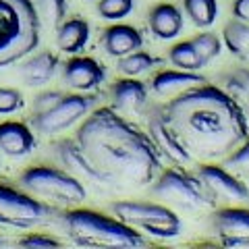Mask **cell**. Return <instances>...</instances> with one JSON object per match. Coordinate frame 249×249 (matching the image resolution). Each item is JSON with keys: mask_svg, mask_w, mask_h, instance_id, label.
<instances>
[{"mask_svg": "<svg viewBox=\"0 0 249 249\" xmlns=\"http://www.w3.org/2000/svg\"><path fill=\"white\" fill-rule=\"evenodd\" d=\"M75 142L106 185L147 187L162 168L160 154L142 129L114 108H98L81 121Z\"/></svg>", "mask_w": 249, "mask_h": 249, "instance_id": "obj_1", "label": "cell"}, {"mask_svg": "<svg viewBox=\"0 0 249 249\" xmlns=\"http://www.w3.org/2000/svg\"><path fill=\"white\" fill-rule=\"evenodd\" d=\"M162 112L193 160H222L249 135L239 102L218 85L201 83L178 93Z\"/></svg>", "mask_w": 249, "mask_h": 249, "instance_id": "obj_2", "label": "cell"}, {"mask_svg": "<svg viewBox=\"0 0 249 249\" xmlns=\"http://www.w3.org/2000/svg\"><path fill=\"white\" fill-rule=\"evenodd\" d=\"M65 231L73 243L93 249H131L143 247L147 241L137 229L124 224L119 218L93 212L85 208L69 210L62 218Z\"/></svg>", "mask_w": 249, "mask_h": 249, "instance_id": "obj_3", "label": "cell"}, {"mask_svg": "<svg viewBox=\"0 0 249 249\" xmlns=\"http://www.w3.org/2000/svg\"><path fill=\"white\" fill-rule=\"evenodd\" d=\"M40 44L34 0H0V69L19 62Z\"/></svg>", "mask_w": 249, "mask_h": 249, "instance_id": "obj_4", "label": "cell"}, {"mask_svg": "<svg viewBox=\"0 0 249 249\" xmlns=\"http://www.w3.org/2000/svg\"><path fill=\"white\" fill-rule=\"evenodd\" d=\"M19 183L27 193L40 197L42 201L65 208L79 206L88 197V191H85L79 178L67 173L65 168H56V166H44V164L31 166L23 170Z\"/></svg>", "mask_w": 249, "mask_h": 249, "instance_id": "obj_5", "label": "cell"}, {"mask_svg": "<svg viewBox=\"0 0 249 249\" xmlns=\"http://www.w3.org/2000/svg\"><path fill=\"white\" fill-rule=\"evenodd\" d=\"M114 216L124 224L145 232L154 239H177L183 231V222L173 208L158 201H137V199H121L110 206Z\"/></svg>", "mask_w": 249, "mask_h": 249, "instance_id": "obj_6", "label": "cell"}, {"mask_svg": "<svg viewBox=\"0 0 249 249\" xmlns=\"http://www.w3.org/2000/svg\"><path fill=\"white\" fill-rule=\"evenodd\" d=\"M152 193L168 208H177L183 212H196V210L212 206L197 175L187 173L183 166L160 170L158 178L152 181Z\"/></svg>", "mask_w": 249, "mask_h": 249, "instance_id": "obj_7", "label": "cell"}, {"mask_svg": "<svg viewBox=\"0 0 249 249\" xmlns=\"http://www.w3.org/2000/svg\"><path fill=\"white\" fill-rule=\"evenodd\" d=\"M52 216L50 206L25 189L0 183V227L29 231Z\"/></svg>", "mask_w": 249, "mask_h": 249, "instance_id": "obj_8", "label": "cell"}, {"mask_svg": "<svg viewBox=\"0 0 249 249\" xmlns=\"http://www.w3.org/2000/svg\"><path fill=\"white\" fill-rule=\"evenodd\" d=\"M93 104H96V96H85L83 91L65 93L58 104H54L44 112L34 114L31 124H34V129L40 135H46V137L60 135L67 129H71L73 124L83 121L91 112Z\"/></svg>", "mask_w": 249, "mask_h": 249, "instance_id": "obj_9", "label": "cell"}, {"mask_svg": "<svg viewBox=\"0 0 249 249\" xmlns=\"http://www.w3.org/2000/svg\"><path fill=\"white\" fill-rule=\"evenodd\" d=\"M197 178L204 185L212 206L216 204H243L249 201V187L235 177L229 168L222 164H212V162H204L196 170Z\"/></svg>", "mask_w": 249, "mask_h": 249, "instance_id": "obj_10", "label": "cell"}, {"mask_svg": "<svg viewBox=\"0 0 249 249\" xmlns=\"http://www.w3.org/2000/svg\"><path fill=\"white\" fill-rule=\"evenodd\" d=\"M147 135H150L152 143L156 145L160 158H164L175 166H187L193 162V156L185 150V145L181 143V139L177 137L173 127L168 124L164 112L160 108H154L147 116Z\"/></svg>", "mask_w": 249, "mask_h": 249, "instance_id": "obj_11", "label": "cell"}, {"mask_svg": "<svg viewBox=\"0 0 249 249\" xmlns=\"http://www.w3.org/2000/svg\"><path fill=\"white\" fill-rule=\"evenodd\" d=\"M212 229L222 245L249 247V210L224 206L212 216Z\"/></svg>", "mask_w": 249, "mask_h": 249, "instance_id": "obj_12", "label": "cell"}, {"mask_svg": "<svg viewBox=\"0 0 249 249\" xmlns=\"http://www.w3.org/2000/svg\"><path fill=\"white\" fill-rule=\"evenodd\" d=\"M62 79L75 91H91L106 79V69L102 62L91 56H73L62 67Z\"/></svg>", "mask_w": 249, "mask_h": 249, "instance_id": "obj_13", "label": "cell"}, {"mask_svg": "<svg viewBox=\"0 0 249 249\" xmlns=\"http://www.w3.org/2000/svg\"><path fill=\"white\" fill-rule=\"evenodd\" d=\"M56 156H58L60 164L65 166L67 173L77 177L81 183L89 181V183L106 185L104 178L100 177V173L96 168H93V164L88 160V156L81 152V147L75 139H62V142H58L56 143Z\"/></svg>", "mask_w": 249, "mask_h": 249, "instance_id": "obj_14", "label": "cell"}, {"mask_svg": "<svg viewBox=\"0 0 249 249\" xmlns=\"http://www.w3.org/2000/svg\"><path fill=\"white\" fill-rule=\"evenodd\" d=\"M36 135L25 123H0V152L9 158H23L36 150Z\"/></svg>", "mask_w": 249, "mask_h": 249, "instance_id": "obj_15", "label": "cell"}, {"mask_svg": "<svg viewBox=\"0 0 249 249\" xmlns=\"http://www.w3.org/2000/svg\"><path fill=\"white\" fill-rule=\"evenodd\" d=\"M102 48L106 50L108 56L123 58L127 54L142 50L143 46V36L139 34V29L133 25H124V23H114V25L106 27L102 34Z\"/></svg>", "mask_w": 249, "mask_h": 249, "instance_id": "obj_16", "label": "cell"}, {"mask_svg": "<svg viewBox=\"0 0 249 249\" xmlns=\"http://www.w3.org/2000/svg\"><path fill=\"white\" fill-rule=\"evenodd\" d=\"M206 83V79L199 73L193 71H181V69H168V71H160L152 77L150 88L156 96L160 98H175L178 93L196 88V85Z\"/></svg>", "mask_w": 249, "mask_h": 249, "instance_id": "obj_17", "label": "cell"}, {"mask_svg": "<svg viewBox=\"0 0 249 249\" xmlns=\"http://www.w3.org/2000/svg\"><path fill=\"white\" fill-rule=\"evenodd\" d=\"M110 100L116 112H139L147 102V88L135 77H124L112 83Z\"/></svg>", "mask_w": 249, "mask_h": 249, "instance_id": "obj_18", "label": "cell"}, {"mask_svg": "<svg viewBox=\"0 0 249 249\" xmlns=\"http://www.w3.org/2000/svg\"><path fill=\"white\" fill-rule=\"evenodd\" d=\"M147 25H150L154 37H158V40H175L183 31V13L175 4L160 2L150 11Z\"/></svg>", "mask_w": 249, "mask_h": 249, "instance_id": "obj_19", "label": "cell"}, {"mask_svg": "<svg viewBox=\"0 0 249 249\" xmlns=\"http://www.w3.org/2000/svg\"><path fill=\"white\" fill-rule=\"evenodd\" d=\"M89 42V23L83 17L65 19L56 27V46L65 54L81 52Z\"/></svg>", "mask_w": 249, "mask_h": 249, "instance_id": "obj_20", "label": "cell"}, {"mask_svg": "<svg viewBox=\"0 0 249 249\" xmlns=\"http://www.w3.org/2000/svg\"><path fill=\"white\" fill-rule=\"evenodd\" d=\"M58 69V56L50 50H44V52H37L34 54L29 60L23 62L21 67V75H23V81L31 88H40V85L48 83L54 73Z\"/></svg>", "mask_w": 249, "mask_h": 249, "instance_id": "obj_21", "label": "cell"}, {"mask_svg": "<svg viewBox=\"0 0 249 249\" xmlns=\"http://www.w3.org/2000/svg\"><path fill=\"white\" fill-rule=\"evenodd\" d=\"M222 42L232 56L249 65V23L239 19L229 21L222 29Z\"/></svg>", "mask_w": 249, "mask_h": 249, "instance_id": "obj_22", "label": "cell"}, {"mask_svg": "<svg viewBox=\"0 0 249 249\" xmlns=\"http://www.w3.org/2000/svg\"><path fill=\"white\" fill-rule=\"evenodd\" d=\"M168 60L170 65L181 69V71H193L197 73L206 67V62L201 60L199 52L196 50L191 40H185V42H177L173 48L168 50Z\"/></svg>", "mask_w": 249, "mask_h": 249, "instance_id": "obj_23", "label": "cell"}, {"mask_svg": "<svg viewBox=\"0 0 249 249\" xmlns=\"http://www.w3.org/2000/svg\"><path fill=\"white\" fill-rule=\"evenodd\" d=\"M185 15L196 27L208 29L218 19V0H183Z\"/></svg>", "mask_w": 249, "mask_h": 249, "instance_id": "obj_24", "label": "cell"}, {"mask_svg": "<svg viewBox=\"0 0 249 249\" xmlns=\"http://www.w3.org/2000/svg\"><path fill=\"white\" fill-rule=\"evenodd\" d=\"M222 160H224L222 166L229 168L232 175L239 177L249 187V135L229 156H224Z\"/></svg>", "mask_w": 249, "mask_h": 249, "instance_id": "obj_25", "label": "cell"}, {"mask_svg": "<svg viewBox=\"0 0 249 249\" xmlns=\"http://www.w3.org/2000/svg\"><path fill=\"white\" fill-rule=\"evenodd\" d=\"M156 65H158V58H154L152 54H147L143 50H135L127 54V56L119 58V71L124 77H139L147 73L150 69H154Z\"/></svg>", "mask_w": 249, "mask_h": 249, "instance_id": "obj_26", "label": "cell"}, {"mask_svg": "<svg viewBox=\"0 0 249 249\" xmlns=\"http://www.w3.org/2000/svg\"><path fill=\"white\" fill-rule=\"evenodd\" d=\"M40 23L48 27H58L67 15V0H34Z\"/></svg>", "mask_w": 249, "mask_h": 249, "instance_id": "obj_27", "label": "cell"}, {"mask_svg": "<svg viewBox=\"0 0 249 249\" xmlns=\"http://www.w3.org/2000/svg\"><path fill=\"white\" fill-rule=\"evenodd\" d=\"M193 46H196V50L199 52L201 60L206 62H212L216 56H220L222 52V37L212 34V31H204V34H197L191 37Z\"/></svg>", "mask_w": 249, "mask_h": 249, "instance_id": "obj_28", "label": "cell"}, {"mask_svg": "<svg viewBox=\"0 0 249 249\" xmlns=\"http://www.w3.org/2000/svg\"><path fill=\"white\" fill-rule=\"evenodd\" d=\"M135 9V0H98V15L106 21H121Z\"/></svg>", "mask_w": 249, "mask_h": 249, "instance_id": "obj_29", "label": "cell"}, {"mask_svg": "<svg viewBox=\"0 0 249 249\" xmlns=\"http://www.w3.org/2000/svg\"><path fill=\"white\" fill-rule=\"evenodd\" d=\"M222 81L232 98H249V69H235L224 75Z\"/></svg>", "mask_w": 249, "mask_h": 249, "instance_id": "obj_30", "label": "cell"}, {"mask_svg": "<svg viewBox=\"0 0 249 249\" xmlns=\"http://www.w3.org/2000/svg\"><path fill=\"white\" fill-rule=\"evenodd\" d=\"M23 106H25V100L17 88H0V116L19 112Z\"/></svg>", "mask_w": 249, "mask_h": 249, "instance_id": "obj_31", "label": "cell"}, {"mask_svg": "<svg viewBox=\"0 0 249 249\" xmlns=\"http://www.w3.org/2000/svg\"><path fill=\"white\" fill-rule=\"evenodd\" d=\"M17 243L21 247H27V249H48V247H60V241L54 239L50 235H44V232H27L25 237H21Z\"/></svg>", "mask_w": 249, "mask_h": 249, "instance_id": "obj_32", "label": "cell"}, {"mask_svg": "<svg viewBox=\"0 0 249 249\" xmlns=\"http://www.w3.org/2000/svg\"><path fill=\"white\" fill-rule=\"evenodd\" d=\"M62 96H65L62 91H44V93H40L34 102V114L44 112V110H48V108H52L54 104H58Z\"/></svg>", "mask_w": 249, "mask_h": 249, "instance_id": "obj_33", "label": "cell"}, {"mask_svg": "<svg viewBox=\"0 0 249 249\" xmlns=\"http://www.w3.org/2000/svg\"><path fill=\"white\" fill-rule=\"evenodd\" d=\"M232 17L249 23V0H235L232 2Z\"/></svg>", "mask_w": 249, "mask_h": 249, "instance_id": "obj_34", "label": "cell"}, {"mask_svg": "<svg viewBox=\"0 0 249 249\" xmlns=\"http://www.w3.org/2000/svg\"><path fill=\"white\" fill-rule=\"evenodd\" d=\"M237 102H239V106H241V110H243V114H245V119H247V124H249V98H235Z\"/></svg>", "mask_w": 249, "mask_h": 249, "instance_id": "obj_35", "label": "cell"}, {"mask_svg": "<svg viewBox=\"0 0 249 249\" xmlns=\"http://www.w3.org/2000/svg\"><path fill=\"white\" fill-rule=\"evenodd\" d=\"M0 245H2V239H0Z\"/></svg>", "mask_w": 249, "mask_h": 249, "instance_id": "obj_36", "label": "cell"}]
</instances>
